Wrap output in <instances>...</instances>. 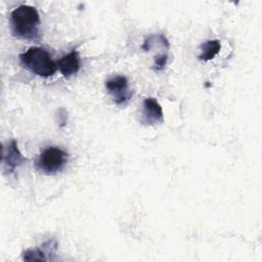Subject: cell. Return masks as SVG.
<instances>
[{
    "label": "cell",
    "instance_id": "6da1fadb",
    "mask_svg": "<svg viewBox=\"0 0 262 262\" xmlns=\"http://www.w3.org/2000/svg\"><path fill=\"white\" fill-rule=\"evenodd\" d=\"M11 34L23 40L38 41L40 39V15L31 5L21 4L14 8L9 16Z\"/></svg>",
    "mask_w": 262,
    "mask_h": 262
},
{
    "label": "cell",
    "instance_id": "7a4b0ae2",
    "mask_svg": "<svg viewBox=\"0 0 262 262\" xmlns=\"http://www.w3.org/2000/svg\"><path fill=\"white\" fill-rule=\"evenodd\" d=\"M24 68L39 77L48 78L55 74L57 61H54L47 50L42 47L33 46L19 55Z\"/></svg>",
    "mask_w": 262,
    "mask_h": 262
},
{
    "label": "cell",
    "instance_id": "3957f363",
    "mask_svg": "<svg viewBox=\"0 0 262 262\" xmlns=\"http://www.w3.org/2000/svg\"><path fill=\"white\" fill-rule=\"evenodd\" d=\"M69 161V155L63 149L56 146L46 147L41 151L36 160V167L39 171L53 175L60 172Z\"/></svg>",
    "mask_w": 262,
    "mask_h": 262
},
{
    "label": "cell",
    "instance_id": "277c9868",
    "mask_svg": "<svg viewBox=\"0 0 262 262\" xmlns=\"http://www.w3.org/2000/svg\"><path fill=\"white\" fill-rule=\"evenodd\" d=\"M105 89L112 96L116 104H125L131 97L132 92L129 89V82L125 76H115L105 81Z\"/></svg>",
    "mask_w": 262,
    "mask_h": 262
},
{
    "label": "cell",
    "instance_id": "5b68a950",
    "mask_svg": "<svg viewBox=\"0 0 262 262\" xmlns=\"http://www.w3.org/2000/svg\"><path fill=\"white\" fill-rule=\"evenodd\" d=\"M25 162H27V158H25L20 152L15 139H11L9 142L3 145L1 164L5 174L13 173L15 169Z\"/></svg>",
    "mask_w": 262,
    "mask_h": 262
},
{
    "label": "cell",
    "instance_id": "8992f818",
    "mask_svg": "<svg viewBox=\"0 0 262 262\" xmlns=\"http://www.w3.org/2000/svg\"><path fill=\"white\" fill-rule=\"evenodd\" d=\"M141 123L145 125H156L163 123L164 114L161 104L154 97H146L142 102Z\"/></svg>",
    "mask_w": 262,
    "mask_h": 262
},
{
    "label": "cell",
    "instance_id": "52a82bcc",
    "mask_svg": "<svg viewBox=\"0 0 262 262\" xmlns=\"http://www.w3.org/2000/svg\"><path fill=\"white\" fill-rule=\"evenodd\" d=\"M80 56L76 50H72L57 60V68L66 78L77 74L80 70Z\"/></svg>",
    "mask_w": 262,
    "mask_h": 262
},
{
    "label": "cell",
    "instance_id": "ba28073f",
    "mask_svg": "<svg viewBox=\"0 0 262 262\" xmlns=\"http://www.w3.org/2000/svg\"><path fill=\"white\" fill-rule=\"evenodd\" d=\"M57 244L54 239L47 241L45 244L41 246V248L36 249H29L23 252V260L25 261H46L48 257H46L47 253L53 252L55 253Z\"/></svg>",
    "mask_w": 262,
    "mask_h": 262
},
{
    "label": "cell",
    "instance_id": "9c48e42d",
    "mask_svg": "<svg viewBox=\"0 0 262 262\" xmlns=\"http://www.w3.org/2000/svg\"><path fill=\"white\" fill-rule=\"evenodd\" d=\"M221 49L220 41L217 39L214 40H208L207 42L203 43L201 45L202 53L199 55V59L202 61H209L213 59Z\"/></svg>",
    "mask_w": 262,
    "mask_h": 262
},
{
    "label": "cell",
    "instance_id": "30bf717a",
    "mask_svg": "<svg viewBox=\"0 0 262 262\" xmlns=\"http://www.w3.org/2000/svg\"><path fill=\"white\" fill-rule=\"evenodd\" d=\"M167 61H168V53H160L158 55L155 56V59H154V63H152V70L155 72H160V71H163L167 64Z\"/></svg>",
    "mask_w": 262,
    "mask_h": 262
}]
</instances>
